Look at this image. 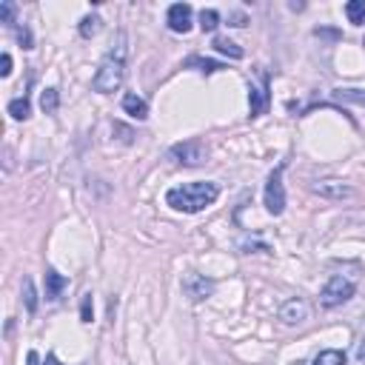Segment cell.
<instances>
[{
    "instance_id": "7",
    "label": "cell",
    "mask_w": 365,
    "mask_h": 365,
    "mask_svg": "<svg viewBox=\"0 0 365 365\" xmlns=\"http://www.w3.org/2000/svg\"><path fill=\"white\" fill-rule=\"evenodd\" d=\"M191 17H194V11L188 3H174V6H168V14H165L168 29L177 34H185L191 29Z\"/></svg>"
},
{
    "instance_id": "29",
    "label": "cell",
    "mask_w": 365,
    "mask_h": 365,
    "mask_svg": "<svg viewBox=\"0 0 365 365\" xmlns=\"http://www.w3.org/2000/svg\"><path fill=\"white\" fill-rule=\"evenodd\" d=\"M231 20H234L231 26H245V14H240V11H234V14H231Z\"/></svg>"
},
{
    "instance_id": "18",
    "label": "cell",
    "mask_w": 365,
    "mask_h": 365,
    "mask_svg": "<svg viewBox=\"0 0 365 365\" xmlns=\"http://www.w3.org/2000/svg\"><path fill=\"white\" fill-rule=\"evenodd\" d=\"M100 26H103L100 14H86V17L80 20V34H83V37H94V34L100 31Z\"/></svg>"
},
{
    "instance_id": "2",
    "label": "cell",
    "mask_w": 365,
    "mask_h": 365,
    "mask_svg": "<svg viewBox=\"0 0 365 365\" xmlns=\"http://www.w3.org/2000/svg\"><path fill=\"white\" fill-rule=\"evenodd\" d=\"M217 197H220V185L211 182V180L182 182V185L165 191V202H168L174 211H185V214H197V211L208 208Z\"/></svg>"
},
{
    "instance_id": "25",
    "label": "cell",
    "mask_w": 365,
    "mask_h": 365,
    "mask_svg": "<svg viewBox=\"0 0 365 365\" xmlns=\"http://www.w3.org/2000/svg\"><path fill=\"white\" fill-rule=\"evenodd\" d=\"M80 317H83V322H91V294H86V297H83V308H80Z\"/></svg>"
},
{
    "instance_id": "17",
    "label": "cell",
    "mask_w": 365,
    "mask_h": 365,
    "mask_svg": "<svg viewBox=\"0 0 365 365\" xmlns=\"http://www.w3.org/2000/svg\"><path fill=\"white\" fill-rule=\"evenodd\" d=\"M314 365H345V354L336 351V348H328V351H319Z\"/></svg>"
},
{
    "instance_id": "6",
    "label": "cell",
    "mask_w": 365,
    "mask_h": 365,
    "mask_svg": "<svg viewBox=\"0 0 365 365\" xmlns=\"http://www.w3.org/2000/svg\"><path fill=\"white\" fill-rule=\"evenodd\" d=\"M182 291H185V297L188 299H194V302H202V299H208L211 297V291H214V282L211 279H205L202 274H185L182 277Z\"/></svg>"
},
{
    "instance_id": "15",
    "label": "cell",
    "mask_w": 365,
    "mask_h": 365,
    "mask_svg": "<svg viewBox=\"0 0 365 365\" xmlns=\"http://www.w3.org/2000/svg\"><path fill=\"white\" fill-rule=\"evenodd\" d=\"M265 86H268V77L262 83V88H251V117H259L265 103H268V94H265Z\"/></svg>"
},
{
    "instance_id": "22",
    "label": "cell",
    "mask_w": 365,
    "mask_h": 365,
    "mask_svg": "<svg viewBox=\"0 0 365 365\" xmlns=\"http://www.w3.org/2000/svg\"><path fill=\"white\" fill-rule=\"evenodd\" d=\"M14 14H17V6H14L11 0H3V3H0V23L14 26Z\"/></svg>"
},
{
    "instance_id": "14",
    "label": "cell",
    "mask_w": 365,
    "mask_h": 365,
    "mask_svg": "<svg viewBox=\"0 0 365 365\" xmlns=\"http://www.w3.org/2000/svg\"><path fill=\"white\" fill-rule=\"evenodd\" d=\"M214 48H217L220 54H228L231 60H240V57H242V48H240L234 40H228V37H214Z\"/></svg>"
},
{
    "instance_id": "23",
    "label": "cell",
    "mask_w": 365,
    "mask_h": 365,
    "mask_svg": "<svg viewBox=\"0 0 365 365\" xmlns=\"http://www.w3.org/2000/svg\"><path fill=\"white\" fill-rule=\"evenodd\" d=\"M188 66H200V71H202V74H211V71H220V68H222V63L202 60V57H191V60H188Z\"/></svg>"
},
{
    "instance_id": "5",
    "label": "cell",
    "mask_w": 365,
    "mask_h": 365,
    "mask_svg": "<svg viewBox=\"0 0 365 365\" xmlns=\"http://www.w3.org/2000/svg\"><path fill=\"white\" fill-rule=\"evenodd\" d=\"M168 157L177 160V163H182V165H200L205 160V145L200 140H182V143L171 145Z\"/></svg>"
},
{
    "instance_id": "9",
    "label": "cell",
    "mask_w": 365,
    "mask_h": 365,
    "mask_svg": "<svg viewBox=\"0 0 365 365\" xmlns=\"http://www.w3.org/2000/svg\"><path fill=\"white\" fill-rule=\"evenodd\" d=\"M314 191H317L319 197H328V200H345V197L354 194L351 185H345V182H339V180H319V182H314Z\"/></svg>"
},
{
    "instance_id": "27",
    "label": "cell",
    "mask_w": 365,
    "mask_h": 365,
    "mask_svg": "<svg viewBox=\"0 0 365 365\" xmlns=\"http://www.w3.org/2000/svg\"><path fill=\"white\" fill-rule=\"evenodd\" d=\"M0 74H3V77L11 74V54H9V51H3V57H0Z\"/></svg>"
},
{
    "instance_id": "1",
    "label": "cell",
    "mask_w": 365,
    "mask_h": 365,
    "mask_svg": "<svg viewBox=\"0 0 365 365\" xmlns=\"http://www.w3.org/2000/svg\"><path fill=\"white\" fill-rule=\"evenodd\" d=\"M125 57H128V37L125 31H117L108 51L103 54L100 66H97V74L91 80V88L100 91V94H111L123 86V77H125Z\"/></svg>"
},
{
    "instance_id": "26",
    "label": "cell",
    "mask_w": 365,
    "mask_h": 365,
    "mask_svg": "<svg viewBox=\"0 0 365 365\" xmlns=\"http://www.w3.org/2000/svg\"><path fill=\"white\" fill-rule=\"evenodd\" d=\"M17 40H20V46L23 48H31V31L23 26V29H17Z\"/></svg>"
},
{
    "instance_id": "16",
    "label": "cell",
    "mask_w": 365,
    "mask_h": 365,
    "mask_svg": "<svg viewBox=\"0 0 365 365\" xmlns=\"http://www.w3.org/2000/svg\"><path fill=\"white\" fill-rule=\"evenodd\" d=\"M345 14H348V20H351L354 26H362V23H365V0H351V3H345Z\"/></svg>"
},
{
    "instance_id": "11",
    "label": "cell",
    "mask_w": 365,
    "mask_h": 365,
    "mask_svg": "<svg viewBox=\"0 0 365 365\" xmlns=\"http://www.w3.org/2000/svg\"><path fill=\"white\" fill-rule=\"evenodd\" d=\"M66 285H68V279L63 274H57L54 268H46V299H57Z\"/></svg>"
},
{
    "instance_id": "20",
    "label": "cell",
    "mask_w": 365,
    "mask_h": 365,
    "mask_svg": "<svg viewBox=\"0 0 365 365\" xmlns=\"http://www.w3.org/2000/svg\"><path fill=\"white\" fill-rule=\"evenodd\" d=\"M217 26H220V11L202 9V11H200V29H202V31H214Z\"/></svg>"
},
{
    "instance_id": "10",
    "label": "cell",
    "mask_w": 365,
    "mask_h": 365,
    "mask_svg": "<svg viewBox=\"0 0 365 365\" xmlns=\"http://www.w3.org/2000/svg\"><path fill=\"white\" fill-rule=\"evenodd\" d=\"M123 111L131 114L134 120H145V117H148V103H145L143 97H137L134 91H128V94L123 97Z\"/></svg>"
},
{
    "instance_id": "3",
    "label": "cell",
    "mask_w": 365,
    "mask_h": 365,
    "mask_svg": "<svg viewBox=\"0 0 365 365\" xmlns=\"http://www.w3.org/2000/svg\"><path fill=\"white\" fill-rule=\"evenodd\" d=\"M282 171H285V163H279L271 174H268V182H265V211L279 217L285 211V188H282Z\"/></svg>"
},
{
    "instance_id": "19",
    "label": "cell",
    "mask_w": 365,
    "mask_h": 365,
    "mask_svg": "<svg viewBox=\"0 0 365 365\" xmlns=\"http://www.w3.org/2000/svg\"><path fill=\"white\" fill-rule=\"evenodd\" d=\"M40 106H43L46 114H54L57 106H60V94H57V88H46V91L40 94Z\"/></svg>"
},
{
    "instance_id": "24",
    "label": "cell",
    "mask_w": 365,
    "mask_h": 365,
    "mask_svg": "<svg viewBox=\"0 0 365 365\" xmlns=\"http://www.w3.org/2000/svg\"><path fill=\"white\" fill-rule=\"evenodd\" d=\"M29 365H60V359L54 354H46V359H40L37 351H29Z\"/></svg>"
},
{
    "instance_id": "13",
    "label": "cell",
    "mask_w": 365,
    "mask_h": 365,
    "mask_svg": "<svg viewBox=\"0 0 365 365\" xmlns=\"http://www.w3.org/2000/svg\"><path fill=\"white\" fill-rule=\"evenodd\" d=\"M334 100L354 103V106H365V88H336V91H334Z\"/></svg>"
},
{
    "instance_id": "21",
    "label": "cell",
    "mask_w": 365,
    "mask_h": 365,
    "mask_svg": "<svg viewBox=\"0 0 365 365\" xmlns=\"http://www.w3.org/2000/svg\"><path fill=\"white\" fill-rule=\"evenodd\" d=\"M23 302H26V311L34 314L37 311V294H34V285L29 277H23Z\"/></svg>"
},
{
    "instance_id": "12",
    "label": "cell",
    "mask_w": 365,
    "mask_h": 365,
    "mask_svg": "<svg viewBox=\"0 0 365 365\" xmlns=\"http://www.w3.org/2000/svg\"><path fill=\"white\" fill-rule=\"evenodd\" d=\"M9 114H11L14 120H29V117H31V103H29V97L23 94V97L11 100V103H9Z\"/></svg>"
},
{
    "instance_id": "8",
    "label": "cell",
    "mask_w": 365,
    "mask_h": 365,
    "mask_svg": "<svg viewBox=\"0 0 365 365\" xmlns=\"http://www.w3.org/2000/svg\"><path fill=\"white\" fill-rule=\"evenodd\" d=\"M279 319H282L285 325H299V322H305V319H308V302L299 299V297L282 302V308H279Z\"/></svg>"
},
{
    "instance_id": "28",
    "label": "cell",
    "mask_w": 365,
    "mask_h": 365,
    "mask_svg": "<svg viewBox=\"0 0 365 365\" xmlns=\"http://www.w3.org/2000/svg\"><path fill=\"white\" fill-rule=\"evenodd\" d=\"M354 356H356V362H359V365H365V336H359V342H356V351H354Z\"/></svg>"
},
{
    "instance_id": "4",
    "label": "cell",
    "mask_w": 365,
    "mask_h": 365,
    "mask_svg": "<svg viewBox=\"0 0 365 365\" xmlns=\"http://www.w3.org/2000/svg\"><path fill=\"white\" fill-rule=\"evenodd\" d=\"M351 297H354V282L345 279V277H331V279L325 282L322 294H319V302H322L325 308H336V305L348 302Z\"/></svg>"
}]
</instances>
